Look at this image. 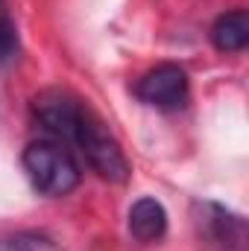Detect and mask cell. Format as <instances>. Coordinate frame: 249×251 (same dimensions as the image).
I'll use <instances>...</instances> for the list:
<instances>
[{"mask_svg": "<svg viewBox=\"0 0 249 251\" xmlns=\"http://www.w3.org/2000/svg\"><path fill=\"white\" fill-rule=\"evenodd\" d=\"M135 97L144 105L161 108V111H176L185 108L187 97H190V82L187 73L179 64H156L153 70H147L138 82H135Z\"/></svg>", "mask_w": 249, "mask_h": 251, "instance_id": "obj_3", "label": "cell"}, {"mask_svg": "<svg viewBox=\"0 0 249 251\" xmlns=\"http://www.w3.org/2000/svg\"><path fill=\"white\" fill-rule=\"evenodd\" d=\"M196 228L199 234L220 251H244L247 246V225L241 216L229 213L226 207L214 204V201H202L196 204Z\"/></svg>", "mask_w": 249, "mask_h": 251, "instance_id": "obj_5", "label": "cell"}, {"mask_svg": "<svg viewBox=\"0 0 249 251\" xmlns=\"http://www.w3.org/2000/svg\"><path fill=\"white\" fill-rule=\"evenodd\" d=\"M0 251H62L56 246L53 237L41 234V231H21V234H12L0 243Z\"/></svg>", "mask_w": 249, "mask_h": 251, "instance_id": "obj_8", "label": "cell"}, {"mask_svg": "<svg viewBox=\"0 0 249 251\" xmlns=\"http://www.w3.org/2000/svg\"><path fill=\"white\" fill-rule=\"evenodd\" d=\"M211 44L220 53H241L249 44V15L247 9L226 12L211 26Z\"/></svg>", "mask_w": 249, "mask_h": 251, "instance_id": "obj_7", "label": "cell"}, {"mask_svg": "<svg viewBox=\"0 0 249 251\" xmlns=\"http://www.w3.org/2000/svg\"><path fill=\"white\" fill-rule=\"evenodd\" d=\"M21 164L27 170L30 184L47 199H62L67 193H73L82 181V170H79L76 158L70 155V149L64 143L53 140V137L32 140L24 149Z\"/></svg>", "mask_w": 249, "mask_h": 251, "instance_id": "obj_1", "label": "cell"}, {"mask_svg": "<svg viewBox=\"0 0 249 251\" xmlns=\"http://www.w3.org/2000/svg\"><path fill=\"white\" fill-rule=\"evenodd\" d=\"M70 143L85 155L88 167H91L100 178H106V181H112V184H126V181H129L132 167H129V161H126L121 143L115 140V134L106 128V123H103L88 105H85L82 114H79V123H76L73 134H70Z\"/></svg>", "mask_w": 249, "mask_h": 251, "instance_id": "obj_2", "label": "cell"}, {"mask_svg": "<svg viewBox=\"0 0 249 251\" xmlns=\"http://www.w3.org/2000/svg\"><path fill=\"white\" fill-rule=\"evenodd\" d=\"M129 234L138 243H158L167 234V210L158 199L144 196L129 207Z\"/></svg>", "mask_w": 249, "mask_h": 251, "instance_id": "obj_6", "label": "cell"}, {"mask_svg": "<svg viewBox=\"0 0 249 251\" xmlns=\"http://www.w3.org/2000/svg\"><path fill=\"white\" fill-rule=\"evenodd\" d=\"M0 9H6V0H0Z\"/></svg>", "mask_w": 249, "mask_h": 251, "instance_id": "obj_9", "label": "cell"}, {"mask_svg": "<svg viewBox=\"0 0 249 251\" xmlns=\"http://www.w3.org/2000/svg\"><path fill=\"white\" fill-rule=\"evenodd\" d=\"M82 108H85V102L62 88H47L32 97V117L53 140H59L64 146L70 143V134L79 123Z\"/></svg>", "mask_w": 249, "mask_h": 251, "instance_id": "obj_4", "label": "cell"}]
</instances>
